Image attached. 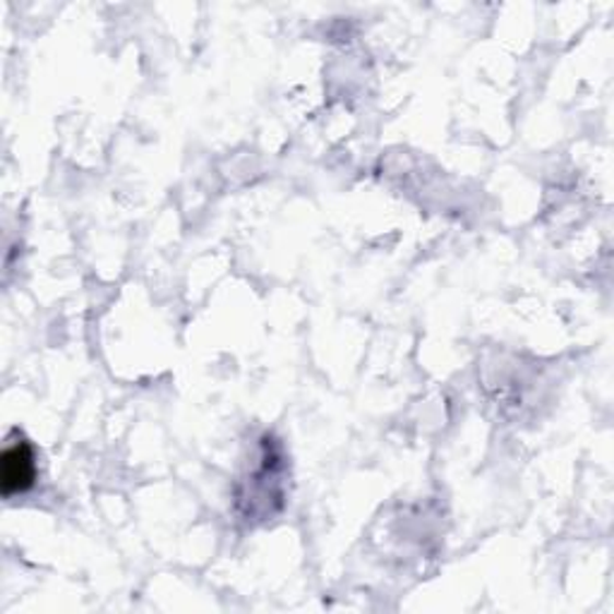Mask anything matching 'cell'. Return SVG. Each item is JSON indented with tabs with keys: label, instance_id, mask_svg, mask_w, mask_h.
<instances>
[{
	"label": "cell",
	"instance_id": "obj_1",
	"mask_svg": "<svg viewBox=\"0 0 614 614\" xmlns=\"http://www.w3.org/2000/svg\"><path fill=\"white\" fill-rule=\"evenodd\" d=\"M0 477H3L5 497L24 493V489L34 485L36 465L27 441H17V445H10L5 449L3 465H0Z\"/></svg>",
	"mask_w": 614,
	"mask_h": 614
}]
</instances>
